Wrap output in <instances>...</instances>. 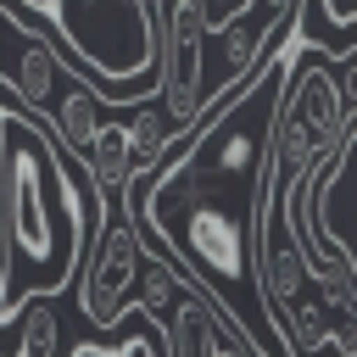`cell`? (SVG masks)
Listing matches in <instances>:
<instances>
[{"label":"cell","instance_id":"1","mask_svg":"<svg viewBox=\"0 0 357 357\" xmlns=\"http://www.w3.org/2000/svg\"><path fill=\"white\" fill-rule=\"evenodd\" d=\"M0 195H6L0 284L11 279V268L28 273V284L17 290V312H22L28 301H50L78 273L95 223L56 139L33 117H17L11 106H0Z\"/></svg>","mask_w":357,"mask_h":357},{"label":"cell","instance_id":"2","mask_svg":"<svg viewBox=\"0 0 357 357\" xmlns=\"http://www.w3.org/2000/svg\"><path fill=\"white\" fill-rule=\"evenodd\" d=\"M95 201V229H89V245H84V262H78V301H84V318L95 329H117L123 312H128V290L139 279V229L128 218V201H106V195H89Z\"/></svg>","mask_w":357,"mask_h":357},{"label":"cell","instance_id":"3","mask_svg":"<svg viewBox=\"0 0 357 357\" xmlns=\"http://www.w3.org/2000/svg\"><path fill=\"white\" fill-rule=\"evenodd\" d=\"M61 346V312L56 301H28L17 318V351L11 357H56Z\"/></svg>","mask_w":357,"mask_h":357},{"label":"cell","instance_id":"4","mask_svg":"<svg viewBox=\"0 0 357 357\" xmlns=\"http://www.w3.org/2000/svg\"><path fill=\"white\" fill-rule=\"evenodd\" d=\"M162 340H167V324H151V318H145V329H139V335H128L117 351H100V346H78L73 357H167V346H162Z\"/></svg>","mask_w":357,"mask_h":357},{"label":"cell","instance_id":"5","mask_svg":"<svg viewBox=\"0 0 357 357\" xmlns=\"http://www.w3.org/2000/svg\"><path fill=\"white\" fill-rule=\"evenodd\" d=\"M307 6H312V0H307ZM324 6H329V17H335V28H340V39L351 45V17H357V11H351V0H324Z\"/></svg>","mask_w":357,"mask_h":357},{"label":"cell","instance_id":"6","mask_svg":"<svg viewBox=\"0 0 357 357\" xmlns=\"http://www.w3.org/2000/svg\"><path fill=\"white\" fill-rule=\"evenodd\" d=\"M0 357H6V351H0Z\"/></svg>","mask_w":357,"mask_h":357},{"label":"cell","instance_id":"7","mask_svg":"<svg viewBox=\"0 0 357 357\" xmlns=\"http://www.w3.org/2000/svg\"><path fill=\"white\" fill-rule=\"evenodd\" d=\"M0 84H6V78H0Z\"/></svg>","mask_w":357,"mask_h":357}]
</instances>
